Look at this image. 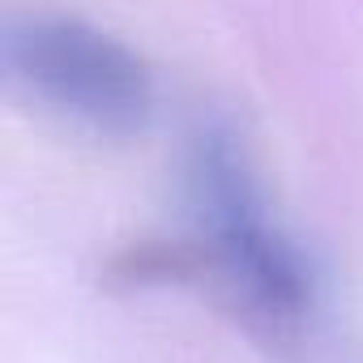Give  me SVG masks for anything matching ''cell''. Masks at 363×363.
Wrapping results in <instances>:
<instances>
[{
	"label": "cell",
	"instance_id": "1",
	"mask_svg": "<svg viewBox=\"0 0 363 363\" xmlns=\"http://www.w3.org/2000/svg\"><path fill=\"white\" fill-rule=\"evenodd\" d=\"M189 210L206 269L231 303L274 337H295L316 312V278L269 206L265 179L231 124H206L189 154Z\"/></svg>",
	"mask_w": 363,
	"mask_h": 363
},
{
	"label": "cell",
	"instance_id": "2",
	"mask_svg": "<svg viewBox=\"0 0 363 363\" xmlns=\"http://www.w3.org/2000/svg\"><path fill=\"white\" fill-rule=\"evenodd\" d=\"M0 73L39 116L90 137L141 133L154 111L150 65L116 35L65 13L5 18Z\"/></svg>",
	"mask_w": 363,
	"mask_h": 363
}]
</instances>
